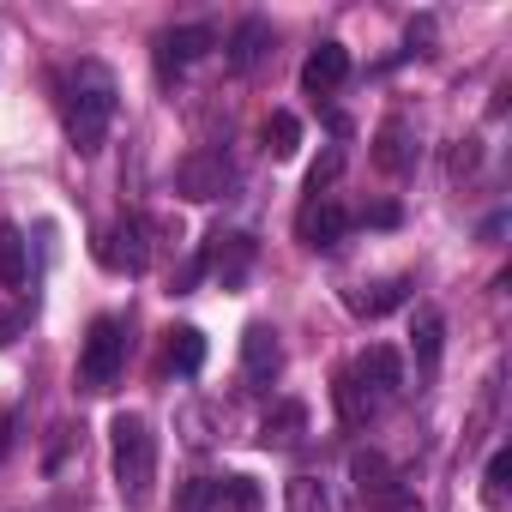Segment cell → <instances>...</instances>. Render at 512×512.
<instances>
[{"label": "cell", "instance_id": "6da1fadb", "mask_svg": "<svg viewBox=\"0 0 512 512\" xmlns=\"http://www.w3.org/2000/svg\"><path fill=\"white\" fill-rule=\"evenodd\" d=\"M398 392H404V362H398L392 344H374V350H362V356L338 374L332 404H338V422H344V428H368Z\"/></svg>", "mask_w": 512, "mask_h": 512}, {"label": "cell", "instance_id": "7a4b0ae2", "mask_svg": "<svg viewBox=\"0 0 512 512\" xmlns=\"http://www.w3.org/2000/svg\"><path fill=\"white\" fill-rule=\"evenodd\" d=\"M61 115H67V139L79 157H97L109 127H115V73L103 61H79L67 73V91H61Z\"/></svg>", "mask_w": 512, "mask_h": 512}, {"label": "cell", "instance_id": "3957f363", "mask_svg": "<svg viewBox=\"0 0 512 512\" xmlns=\"http://www.w3.org/2000/svg\"><path fill=\"white\" fill-rule=\"evenodd\" d=\"M109 458H115V488H121V500L139 512V506H151V494H157V434H151V422L139 416V410H121L115 422H109Z\"/></svg>", "mask_w": 512, "mask_h": 512}, {"label": "cell", "instance_id": "277c9868", "mask_svg": "<svg viewBox=\"0 0 512 512\" xmlns=\"http://www.w3.org/2000/svg\"><path fill=\"white\" fill-rule=\"evenodd\" d=\"M121 368H127V326H121L115 314H103V320H91V332H85V356H79V386L103 398V392H115Z\"/></svg>", "mask_w": 512, "mask_h": 512}, {"label": "cell", "instance_id": "5b68a950", "mask_svg": "<svg viewBox=\"0 0 512 512\" xmlns=\"http://www.w3.org/2000/svg\"><path fill=\"white\" fill-rule=\"evenodd\" d=\"M91 253H97V266H103V272L139 278V272L151 266V241H145V223H139V217H121V223H109V229L91 241Z\"/></svg>", "mask_w": 512, "mask_h": 512}, {"label": "cell", "instance_id": "8992f818", "mask_svg": "<svg viewBox=\"0 0 512 512\" xmlns=\"http://www.w3.org/2000/svg\"><path fill=\"white\" fill-rule=\"evenodd\" d=\"M278 374H284V344H278V332H272L266 320H253V326L241 332V380H247L253 392H272Z\"/></svg>", "mask_w": 512, "mask_h": 512}, {"label": "cell", "instance_id": "52a82bcc", "mask_svg": "<svg viewBox=\"0 0 512 512\" xmlns=\"http://www.w3.org/2000/svg\"><path fill=\"white\" fill-rule=\"evenodd\" d=\"M175 193L205 205V199H223L229 193V157L223 151H187L175 163Z\"/></svg>", "mask_w": 512, "mask_h": 512}, {"label": "cell", "instance_id": "ba28073f", "mask_svg": "<svg viewBox=\"0 0 512 512\" xmlns=\"http://www.w3.org/2000/svg\"><path fill=\"white\" fill-rule=\"evenodd\" d=\"M205 272L223 284V290H241L247 284V272H253V235H211V247H205Z\"/></svg>", "mask_w": 512, "mask_h": 512}, {"label": "cell", "instance_id": "9c48e42d", "mask_svg": "<svg viewBox=\"0 0 512 512\" xmlns=\"http://www.w3.org/2000/svg\"><path fill=\"white\" fill-rule=\"evenodd\" d=\"M211 43H217V31H211V25L163 31V37H157V67H163V79H169V73H181V67H193L199 55H211Z\"/></svg>", "mask_w": 512, "mask_h": 512}, {"label": "cell", "instance_id": "30bf717a", "mask_svg": "<svg viewBox=\"0 0 512 512\" xmlns=\"http://www.w3.org/2000/svg\"><path fill=\"white\" fill-rule=\"evenodd\" d=\"M344 235H350V211H344L332 193L308 199V211H302V241H308V247H320V253H332Z\"/></svg>", "mask_w": 512, "mask_h": 512}, {"label": "cell", "instance_id": "8fae6325", "mask_svg": "<svg viewBox=\"0 0 512 512\" xmlns=\"http://www.w3.org/2000/svg\"><path fill=\"white\" fill-rule=\"evenodd\" d=\"M344 79H350V49H344V43H320V49L308 55V67H302V91H308V97H332Z\"/></svg>", "mask_w": 512, "mask_h": 512}, {"label": "cell", "instance_id": "7c38bea8", "mask_svg": "<svg viewBox=\"0 0 512 512\" xmlns=\"http://www.w3.org/2000/svg\"><path fill=\"white\" fill-rule=\"evenodd\" d=\"M302 434H308V404H296V398H284V404L260 422V446H266V452H296Z\"/></svg>", "mask_w": 512, "mask_h": 512}, {"label": "cell", "instance_id": "4fadbf2b", "mask_svg": "<svg viewBox=\"0 0 512 512\" xmlns=\"http://www.w3.org/2000/svg\"><path fill=\"white\" fill-rule=\"evenodd\" d=\"M374 163H380L386 175H404V169L416 163V139H410V121H404V115L380 121V133H374Z\"/></svg>", "mask_w": 512, "mask_h": 512}, {"label": "cell", "instance_id": "5bb4252c", "mask_svg": "<svg viewBox=\"0 0 512 512\" xmlns=\"http://www.w3.org/2000/svg\"><path fill=\"white\" fill-rule=\"evenodd\" d=\"M266 49H272V25L266 19H241L235 31H229V67L235 73H253L266 61Z\"/></svg>", "mask_w": 512, "mask_h": 512}, {"label": "cell", "instance_id": "9a60e30c", "mask_svg": "<svg viewBox=\"0 0 512 512\" xmlns=\"http://www.w3.org/2000/svg\"><path fill=\"white\" fill-rule=\"evenodd\" d=\"M350 482H356V494H362V506H368L374 494H386V488L398 482V470H392V458H386V452L362 446V452H350Z\"/></svg>", "mask_w": 512, "mask_h": 512}, {"label": "cell", "instance_id": "2e32d148", "mask_svg": "<svg viewBox=\"0 0 512 512\" xmlns=\"http://www.w3.org/2000/svg\"><path fill=\"white\" fill-rule=\"evenodd\" d=\"M404 296H410V284H404V278H380V284H362V290H350L344 302H350V314H362V320H380V314L404 308Z\"/></svg>", "mask_w": 512, "mask_h": 512}, {"label": "cell", "instance_id": "e0dca14e", "mask_svg": "<svg viewBox=\"0 0 512 512\" xmlns=\"http://www.w3.org/2000/svg\"><path fill=\"white\" fill-rule=\"evenodd\" d=\"M440 344H446L440 314H434V308H416V320H410V350H416V368H422V374L440 368Z\"/></svg>", "mask_w": 512, "mask_h": 512}, {"label": "cell", "instance_id": "ac0fdd59", "mask_svg": "<svg viewBox=\"0 0 512 512\" xmlns=\"http://www.w3.org/2000/svg\"><path fill=\"white\" fill-rule=\"evenodd\" d=\"M260 506H266V494H260L253 476H223L217 500H211V512H260Z\"/></svg>", "mask_w": 512, "mask_h": 512}, {"label": "cell", "instance_id": "d6986e66", "mask_svg": "<svg viewBox=\"0 0 512 512\" xmlns=\"http://www.w3.org/2000/svg\"><path fill=\"white\" fill-rule=\"evenodd\" d=\"M25 272H31V260H25V235H19L13 223H0V290H19Z\"/></svg>", "mask_w": 512, "mask_h": 512}, {"label": "cell", "instance_id": "ffe728a7", "mask_svg": "<svg viewBox=\"0 0 512 512\" xmlns=\"http://www.w3.org/2000/svg\"><path fill=\"white\" fill-rule=\"evenodd\" d=\"M169 368L175 374H199L205 368V332L199 326H175L169 332Z\"/></svg>", "mask_w": 512, "mask_h": 512}, {"label": "cell", "instance_id": "44dd1931", "mask_svg": "<svg viewBox=\"0 0 512 512\" xmlns=\"http://www.w3.org/2000/svg\"><path fill=\"white\" fill-rule=\"evenodd\" d=\"M284 500H290V512H338L332 506V488L320 476H290V494Z\"/></svg>", "mask_w": 512, "mask_h": 512}, {"label": "cell", "instance_id": "7402d4cb", "mask_svg": "<svg viewBox=\"0 0 512 512\" xmlns=\"http://www.w3.org/2000/svg\"><path fill=\"white\" fill-rule=\"evenodd\" d=\"M266 151H272V157H296V151H302V121H296L290 109H278V115L266 121Z\"/></svg>", "mask_w": 512, "mask_h": 512}, {"label": "cell", "instance_id": "603a6c76", "mask_svg": "<svg viewBox=\"0 0 512 512\" xmlns=\"http://www.w3.org/2000/svg\"><path fill=\"white\" fill-rule=\"evenodd\" d=\"M506 476H512V452L500 446V452L488 458V470H482V500H488V506H506Z\"/></svg>", "mask_w": 512, "mask_h": 512}, {"label": "cell", "instance_id": "cb8c5ba5", "mask_svg": "<svg viewBox=\"0 0 512 512\" xmlns=\"http://www.w3.org/2000/svg\"><path fill=\"white\" fill-rule=\"evenodd\" d=\"M368 512H422V494H416V488L398 476L386 494H374V500H368Z\"/></svg>", "mask_w": 512, "mask_h": 512}, {"label": "cell", "instance_id": "d4e9b609", "mask_svg": "<svg viewBox=\"0 0 512 512\" xmlns=\"http://www.w3.org/2000/svg\"><path fill=\"white\" fill-rule=\"evenodd\" d=\"M338 169H344V145H332V151H326V157H320V163L308 169V193L320 199V193H326V187L338 181Z\"/></svg>", "mask_w": 512, "mask_h": 512}, {"label": "cell", "instance_id": "484cf974", "mask_svg": "<svg viewBox=\"0 0 512 512\" xmlns=\"http://www.w3.org/2000/svg\"><path fill=\"white\" fill-rule=\"evenodd\" d=\"M181 434H187V446H211V410L205 404H187L181 410Z\"/></svg>", "mask_w": 512, "mask_h": 512}, {"label": "cell", "instance_id": "4316f807", "mask_svg": "<svg viewBox=\"0 0 512 512\" xmlns=\"http://www.w3.org/2000/svg\"><path fill=\"white\" fill-rule=\"evenodd\" d=\"M211 500H217V482H211V476H193V482L181 488V512H211Z\"/></svg>", "mask_w": 512, "mask_h": 512}, {"label": "cell", "instance_id": "83f0119b", "mask_svg": "<svg viewBox=\"0 0 512 512\" xmlns=\"http://www.w3.org/2000/svg\"><path fill=\"white\" fill-rule=\"evenodd\" d=\"M19 332H25V314H19V308H0V350L19 344Z\"/></svg>", "mask_w": 512, "mask_h": 512}, {"label": "cell", "instance_id": "f1b7e54d", "mask_svg": "<svg viewBox=\"0 0 512 512\" xmlns=\"http://www.w3.org/2000/svg\"><path fill=\"white\" fill-rule=\"evenodd\" d=\"M13 422H19V410H13V404H0V458L13 452Z\"/></svg>", "mask_w": 512, "mask_h": 512}]
</instances>
